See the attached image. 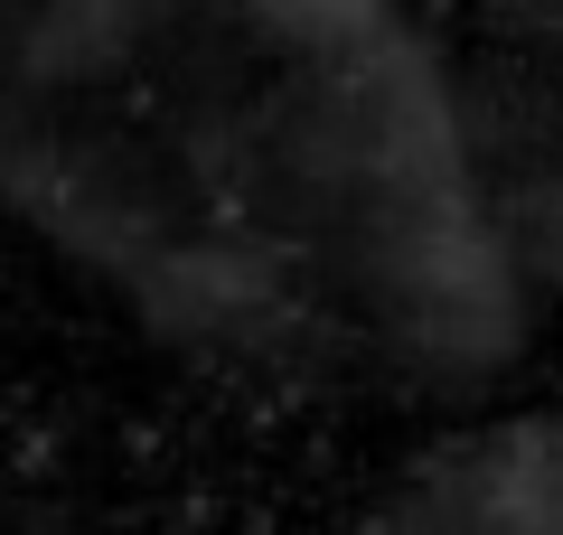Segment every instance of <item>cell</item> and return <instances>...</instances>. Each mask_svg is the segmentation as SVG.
I'll return each mask as SVG.
<instances>
[{
    "instance_id": "cell-1",
    "label": "cell",
    "mask_w": 563,
    "mask_h": 535,
    "mask_svg": "<svg viewBox=\"0 0 563 535\" xmlns=\"http://www.w3.org/2000/svg\"><path fill=\"white\" fill-rule=\"evenodd\" d=\"M357 254H366V282H376L385 319L432 367H498V348L526 329L517 263H507V236L488 226L470 170L413 178V188H366Z\"/></svg>"
},
{
    "instance_id": "cell-2",
    "label": "cell",
    "mask_w": 563,
    "mask_h": 535,
    "mask_svg": "<svg viewBox=\"0 0 563 535\" xmlns=\"http://www.w3.org/2000/svg\"><path fill=\"white\" fill-rule=\"evenodd\" d=\"M395 535H563V423H507L442 451L395 498Z\"/></svg>"
},
{
    "instance_id": "cell-3",
    "label": "cell",
    "mask_w": 563,
    "mask_h": 535,
    "mask_svg": "<svg viewBox=\"0 0 563 535\" xmlns=\"http://www.w3.org/2000/svg\"><path fill=\"white\" fill-rule=\"evenodd\" d=\"M273 39L329 47V57H357L366 39H385V0H244Z\"/></svg>"
}]
</instances>
